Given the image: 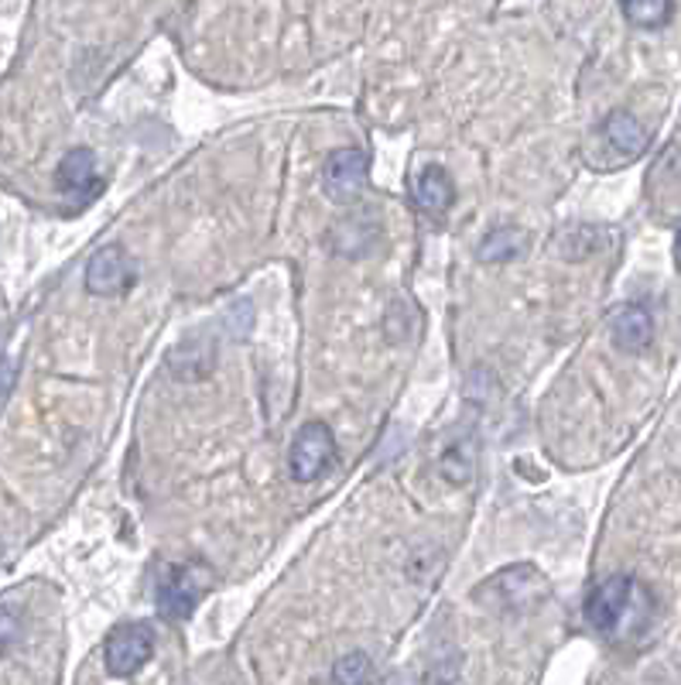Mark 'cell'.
Segmentation results:
<instances>
[{"label": "cell", "mask_w": 681, "mask_h": 685, "mask_svg": "<svg viewBox=\"0 0 681 685\" xmlns=\"http://www.w3.org/2000/svg\"><path fill=\"white\" fill-rule=\"evenodd\" d=\"M548 580L537 573L534 565H510L503 573L490 576L484 586H476L473 596L490 604L493 610H503V614H527L534 607H542L548 599Z\"/></svg>", "instance_id": "obj_1"}, {"label": "cell", "mask_w": 681, "mask_h": 685, "mask_svg": "<svg viewBox=\"0 0 681 685\" xmlns=\"http://www.w3.org/2000/svg\"><path fill=\"white\" fill-rule=\"evenodd\" d=\"M332 463H336V436H332V428L326 422H305L295 433V442H292V452H288L292 480L311 483V480H319Z\"/></svg>", "instance_id": "obj_2"}, {"label": "cell", "mask_w": 681, "mask_h": 685, "mask_svg": "<svg viewBox=\"0 0 681 685\" xmlns=\"http://www.w3.org/2000/svg\"><path fill=\"white\" fill-rule=\"evenodd\" d=\"M155 654V631L148 624H121L106 635L103 662L113 678L137 675Z\"/></svg>", "instance_id": "obj_3"}, {"label": "cell", "mask_w": 681, "mask_h": 685, "mask_svg": "<svg viewBox=\"0 0 681 685\" xmlns=\"http://www.w3.org/2000/svg\"><path fill=\"white\" fill-rule=\"evenodd\" d=\"M634 593H637V583L634 576H610L595 586L589 596H586V620L592 631L600 635H616L623 620H627L631 607H634Z\"/></svg>", "instance_id": "obj_4"}, {"label": "cell", "mask_w": 681, "mask_h": 685, "mask_svg": "<svg viewBox=\"0 0 681 685\" xmlns=\"http://www.w3.org/2000/svg\"><path fill=\"white\" fill-rule=\"evenodd\" d=\"M206 586H209V576L198 565H192V562L189 565H172L158 580V614L164 620H172V624L192 617V610H195L198 599H203Z\"/></svg>", "instance_id": "obj_5"}, {"label": "cell", "mask_w": 681, "mask_h": 685, "mask_svg": "<svg viewBox=\"0 0 681 685\" xmlns=\"http://www.w3.org/2000/svg\"><path fill=\"white\" fill-rule=\"evenodd\" d=\"M366 176H371V158H366V151L339 148L322 165V189L332 203H353L366 189Z\"/></svg>", "instance_id": "obj_6"}, {"label": "cell", "mask_w": 681, "mask_h": 685, "mask_svg": "<svg viewBox=\"0 0 681 685\" xmlns=\"http://www.w3.org/2000/svg\"><path fill=\"white\" fill-rule=\"evenodd\" d=\"M595 134H600L603 148L610 151V158L603 161V171H610L616 165H627V161H637L647 151V145H650L647 127L627 110H613Z\"/></svg>", "instance_id": "obj_7"}, {"label": "cell", "mask_w": 681, "mask_h": 685, "mask_svg": "<svg viewBox=\"0 0 681 685\" xmlns=\"http://www.w3.org/2000/svg\"><path fill=\"white\" fill-rule=\"evenodd\" d=\"M137 278V268L130 261V254L117 244H110L103 250H97L87 265V292L100 295V299H117L124 292H130V284Z\"/></svg>", "instance_id": "obj_8"}, {"label": "cell", "mask_w": 681, "mask_h": 685, "mask_svg": "<svg viewBox=\"0 0 681 685\" xmlns=\"http://www.w3.org/2000/svg\"><path fill=\"white\" fill-rule=\"evenodd\" d=\"M613 347L623 353H644L655 339V316H650L647 305H623L613 316Z\"/></svg>", "instance_id": "obj_9"}, {"label": "cell", "mask_w": 681, "mask_h": 685, "mask_svg": "<svg viewBox=\"0 0 681 685\" xmlns=\"http://www.w3.org/2000/svg\"><path fill=\"white\" fill-rule=\"evenodd\" d=\"M411 195H415V206L424 216H442V213H449L452 203H456V186H452L449 171L442 165H424L415 176Z\"/></svg>", "instance_id": "obj_10"}, {"label": "cell", "mask_w": 681, "mask_h": 685, "mask_svg": "<svg viewBox=\"0 0 681 685\" xmlns=\"http://www.w3.org/2000/svg\"><path fill=\"white\" fill-rule=\"evenodd\" d=\"M381 237V223L371 213H350L332 226V247L343 257H366Z\"/></svg>", "instance_id": "obj_11"}, {"label": "cell", "mask_w": 681, "mask_h": 685, "mask_svg": "<svg viewBox=\"0 0 681 685\" xmlns=\"http://www.w3.org/2000/svg\"><path fill=\"white\" fill-rule=\"evenodd\" d=\"M55 186L66 195H90L97 192V155L90 148H72L59 168H55Z\"/></svg>", "instance_id": "obj_12"}, {"label": "cell", "mask_w": 681, "mask_h": 685, "mask_svg": "<svg viewBox=\"0 0 681 685\" xmlns=\"http://www.w3.org/2000/svg\"><path fill=\"white\" fill-rule=\"evenodd\" d=\"M527 237L521 226H493V231L479 240V261L487 265H503V261H514L521 257Z\"/></svg>", "instance_id": "obj_13"}, {"label": "cell", "mask_w": 681, "mask_h": 685, "mask_svg": "<svg viewBox=\"0 0 681 685\" xmlns=\"http://www.w3.org/2000/svg\"><path fill=\"white\" fill-rule=\"evenodd\" d=\"M620 11L634 27L644 32H658L674 14V0H620Z\"/></svg>", "instance_id": "obj_14"}, {"label": "cell", "mask_w": 681, "mask_h": 685, "mask_svg": "<svg viewBox=\"0 0 681 685\" xmlns=\"http://www.w3.org/2000/svg\"><path fill=\"white\" fill-rule=\"evenodd\" d=\"M439 470L449 483H469L473 480V470H476V446L473 439H456L442 449V460H439Z\"/></svg>", "instance_id": "obj_15"}, {"label": "cell", "mask_w": 681, "mask_h": 685, "mask_svg": "<svg viewBox=\"0 0 681 685\" xmlns=\"http://www.w3.org/2000/svg\"><path fill=\"white\" fill-rule=\"evenodd\" d=\"M213 357H216V350H213V343H206V339H189V343H182V347L172 353V374L179 378V381H189V367L192 363H198V370H203V378L213 370Z\"/></svg>", "instance_id": "obj_16"}, {"label": "cell", "mask_w": 681, "mask_h": 685, "mask_svg": "<svg viewBox=\"0 0 681 685\" xmlns=\"http://www.w3.org/2000/svg\"><path fill=\"white\" fill-rule=\"evenodd\" d=\"M371 659H366L363 651H350V654H343V659L336 662V669H332V682H339V685H360V682H366L371 678Z\"/></svg>", "instance_id": "obj_17"}, {"label": "cell", "mask_w": 681, "mask_h": 685, "mask_svg": "<svg viewBox=\"0 0 681 685\" xmlns=\"http://www.w3.org/2000/svg\"><path fill=\"white\" fill-rule=\"evenodd\" d=\"M21 638V614L14 607H4L0 604V654L8 648H14Z\"/></svg>", "instance_id": "obj_18"}, {"label": "cell", "mask_w": 681, "mask_h": 685, "mask_svg": "<svg viewBox=\"0 0 681 685\" xmlns=\"http://www.w3.org/2000/svg\"><path fill=\"white\" fill-rule=\"evenodd\" d=\"M14 378H18V363L0 360V397H8V391L14 388Z\"/></svg>", "instance_id": "obj_19"}, {"label": "cell", "mask_w": 681, "mask_h": 685, "mask_svg": "<svg viewBox=\"0 0 681 685\" xmlns=\"http://www.w3.org/2000/svg\"><path fill=\"white\" fill-rule=\"evenodd\" d=\"M678 254H681V231H678Z\"/></svg>", "instance_id": "obj_20"}, {"label": "cell", "mask_w": 681, "mask_h": 685, "mask_svg": "<svg viewBox=\"0 0 681 685\" xmlns=\"http://www.w3.org/2000/svg\"><path fill=\"white\" fill-rule=\"evenodd\" d=\"M0 555H4V541H0Z\"/></svg>", "instance_id": "obj_21"}]
</instances>
